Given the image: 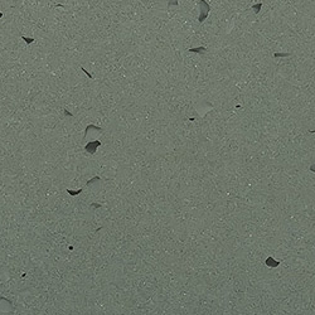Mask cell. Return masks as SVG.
<instances>
[{
    "label": "cell",
    "instance_id": "1",
    "mask_svg": "<svg viewBox=\"0 0 315 315\" xmlns=\"http://www.w3.org/2000/svg\"><path fill=\"white\" fill-rule=\"evenodd\" d=\"M198 7H199V9H201V14H199V16H198V20H199V23H203L205 20V18L208 16L209 11H210V5L205 1V0H199Z\"/></svg>",
    "mask_w": 315,
    "mask_h": 315
},
{
    "label": "cell",
    "instance_id": "2",
    "mask_svg": "<svg viewBox=\"0 0 315 315\" xmlns=\"http://www.w3.org/2000/svg\"><path fill=\"white\" fill-rule=\"evenodd\" d=\"M101 146V141L100 140H95V141H90L88 144H86V146H84V150H86V153L88 154H95L97 148Z\"/></svg>",
    "mask_w": 315,
    "mask_h": 315
},
{
    "label": "cell",
    "instance_id": "3",
    "mask_svg": "<svg viewBox=\"0 0 315 315\" xmlns=\"http://www.w3.org/2000/svg\"><path fill=\"white\" fill-rule=\"evenodd\" d=\"M90 130H96V131H99V132H101V131H102V129H101V128H99V126H95V125H92V124H91V125H88L87 128H86V130H84V136H83V137H86V135L88 134V131H90Z\"/></svg>",
    "mask_w": 315,
    "mask_h": 315
},
{
    "label": "cell",
    "instance_id": "4",
    "mask_svg": "<svg viewBox=\"0 0 315 315\" xmlns=\"http://www.w3.org/2000/svg\"><path fill=\"white\" fill-rule=\"evenodd\" d=\"M189 52H199V53H202V52H207V49L205 48H193V49H189Z\"/></svg>",
    "mask_w": 315,
    "mask_h": 315
},
{
    "label": "cell",
    "instance_id": "5",
    "mask_svg": "<svg viewBox=\"0 0 315 315\" xmlns=\"http://www.w3.org/2000/svg\"><path fill=\"white\" fill-rule=\"evenodd\" d=\"M179 0H168V8H170L172 5H178Z\"/></svg>",
    "mask_w": 315,
    "mask_h": 315
},
{
    "label": "cell",
    "instance_id": "6",
    "mask_svg": "<svg viewBox=\"0 0 315 315\" xmlns=\"http://www.w3.org/2000/svg\"><path fill=\"white\" fill-rule=\"evenodd\" d=\"M287 56H290L289 53H275V54H274L275 58H278V57H287Z\"/></svg>",
    "mask_w": 315,
    "mask_h": 315
},
{
    "label": "cell",
    "instance_id": "7",
    "mask_svg": "<svg viewBox=\"0 0 315 315\" xmlns=\"http://www.w3.org/2000/svg\"><path fill=\"white\" fill-rule=\"evenodd\" d=\"M22 39H23V40H25V42H27V44H30V43H33V42H34L33 38H27V37H24V35H22Z\"/></svg>",
    "mask_w": 315,
    "mask_h": 315
},
{
    "label": "cell",
    "instance_id": "8",
    "mask_svg": "<svg viewBox=\"0 0 315 315\" xmlns=\"http://www.w3.org/2000/svg\"><path fill=\"white\" fill-rule=\"evenodd\" d=\"M261 7H262V3H258L256 7H253V8H255V10H256V13H258V10H260V8H261Z\"/></svg>",
    "mask_w": 315,
    "mask_h": 315
},
{
    "label": "cell",
    "instance_id": "9",
    "mask_svg": "<svg viewBox=\"0 0 315 315\" xmlns=\"http://www.w3.org/2000/svg\"><path fill=\"white\" fill-rule=\"evenodd\" d=\"M99 180H100V178H99V177H96V178H93L92 180L87 181V184H88V185H91V183H93V181H99Z\"/></svg>",
    "mask_w": 315,
    "mask_h": 315
},
{
    "label": "cell",
    "instance_id": "10",
    "mask_svg": "<svg viewBox=\"0 0 315 315\" xmlns=\"http://www.w3.org/2000/svg\"><path fill=\"white\" fill-rule=\"evenodd\" d=\"M310 170H311V172H314V173H315V164H313V165H311V166H310Z\"/></svg>",
    "mask_w": 315,
    "mask_h": 315
},
{
    "label": "cell",
    "instance_id": "11",
    "mask_svg": "<svg viewBox=\"0 0 315 315\" xmlns=\"http://www.w3.org/2000/svg\"><path fill=\"white\" fill-rule=\"evenodd\" d=\"M1 16H3V13H1V11H0V18H1Z\"/></svg>",
    "mask_w": 315,
    "mask_h": 315
}]
</instances>
